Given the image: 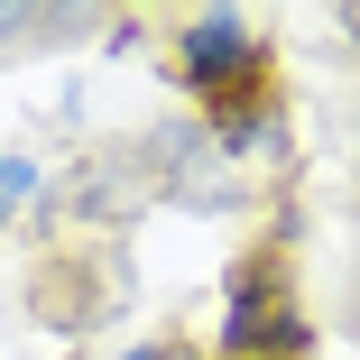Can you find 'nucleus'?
Wrapping results in <instances>:
<instances>
[{"instance_id": "nucleus-3", "label": "nucleus", "mask_w": 360, "mask_h": 360, "mask_svg": "<svg viewBox=\"0 0 360 360\" xmlns=\"http://www.w3.org/2000/svg\"><path fill=\"white\" fill-rule=\"evenodd\" d=\"M19 28H37V10H10V0H0V37H19Z\"/></svg>"}, {"instance_id": "nucleus-2", "label": "nucleus", "mask_w": 360, "mask_h": 360, "mask_svg": "<svg viewBox=\"0 0 360 360\" xmlns=\"http://www.w3.org/2000/svg\"><path fill=\"white\" fill-rule=\"evenodd\" d=\"M37 194V167L28 158H0V203H28Z\"/></svg>"}, {"instance_id": "nucleus-1", "label": "nucleus", "mask_w": 360, "mask_h": 360, "mask_svg": "<svg viewBox=\"0 0 360 360\" xmlns=\"http://www.w3.org/2000/svg\"><path fill=\"white\" fill-rule=\"evenodd\" d=\"M250 65H259L250 19H240V10H203V19L185 28V65H176V75L203 84V93H240V84H250Z\"/></svg>"}, {"instance_id": "nucleus-4", "label": "nucleus", "mask_w": 360, "mask_h": 360, "mask_svg": "<svg viewBox=\"0 0 360 360\" xmlns=\"http://www.w3.org/2000/svg\"><path fill=\"white\" fill-rule=\"evenodd\" d=\"M342 28H351V37H360V10H342Z\"/></svg>"}]
</instances>
